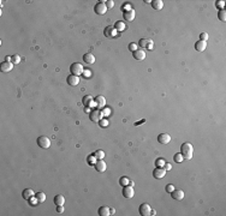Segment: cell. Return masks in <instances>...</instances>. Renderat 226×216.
I'll return each instance as SVG.
<instances>
[{"label": "cell", "instance_id": "obj_1", "mask_svg": "<svg viewBox=\"0 0 226 216\" xmlns=\"http://www.w3.org/2000/svg\"><path fill=\"white\" fill-rule=\"evenodd\" d=\"M180 154L184 159L190 160L194 154V146L190 143H183L182 146H180Z\"/></svg>", "mask_w": 226, "mask_h": 216}, {"label": "cell", "instance_id": "obj_2", "mask_svg": "<svg viewBox=\"0 0 226 216\" xmlns=\"http://www.w3.org/2000/svg\"><path fill=\"white\" fill-rule=\"evenodd\" d=\"M139 46L142 49H153L154 47V42L152 38H141L139 42Z\"/></svg>", "mask_w": 226, "mask_h": 216}, {"label": "cell", "instance_id": "obj_3", "mask_svg": "<svg viewBox=\"0 0 226 216\" xmlns=\"http://www.w3.org/2000/svg\"><path fill=\"white\" fill-rule=\"evenodd\" d=\"M37 145L41 148V149H48L51 146V141L48 137L46 136H40L37 138Z\"/></svg>", "mask_w": 226, "mask_h": 216}, {"label": "cell", "instance_id": "obj_4", "mask_svg": "<svg viewBox=\"0 0 226 216\" xmlns=\"http://www.w3.org/2000/svg\"><path fill=\"white\" fill-rule=\"evenodd\" d=\"M83 66H82V64L79 62H74L71 66H70V71H71V75H75V76H78L83 73Z\"/></svg>", "mask_w": 226, "mask_h": 216}, {"label": "cell", "instance_id": "obj_5", "mask_svg": "<svg viewBox=\"0 0 226 216\" xmlns=\"http://www.w3.org/2000/svg\"><path fill=\"white\" fill-rule=\"evenodd\" d=\"M90 120L92 121H95V122H99L102 118H104V114L100 109H94L93 112H90Z\"/></svg>", "mask_w": 226, "mask_h": 216}, {"label": "cell", "instance_id": "obj_6", "mask_svg": "<svg viewBox=\"0 0 226 216\" xmlns=\"http://www.w3.org/2000/svg\"><path fill=\"white\" fill-rule=\"evenodd\" d=\"M166 175V170L164 169V167H156L153 170V177L155 179H163Z\"/></svg>", "mask_w": 226, "mask_h": 216}, {"label": "cell", "instance_id": "obj_7", "mask_svg": "<svg viewBox=\"0 0 226 216\" xmlns=\"http://www.w3.org/2000/svg\"><path fill=\"white\" fill-rule=\"evenodd\" d=\"M94 11L98 13V14H105L107 12V7H106V4L105 3H98L94 7Z\"/></svg>", "mask_w": 226, "mask_h": 216}, {"label": "cell", "instance_id": "obj_8", "mask_svg": "<svg viewBox=\"0 0 226 216\" xmlns=\"http://www.w3.org/2000/svg\"><path fill=\"white\" fill-rule=\"evenodd\" d=\"M139 211H140V214H141L142 216H149V215H150V211H152V209H150L149 204H147V203H143V204H141V205H140V209H139Z\"/></svg>", "mask_w": 226, "mask_h": 216}, {"label": "cell", "instance_id": "obj_9", "mask_svg": "<svg viewBox=\"0 0 226 216\" xmlns=\"http://www.w3.org/2000/svg\"><path fill=\"white\" fill-rule=\"evenodd\" d=\"M132 55L135 60H139V61H142L146 59V52L143 49H136L135 52H132Z\"/></svg>", "mask_w": 226, "mask_h": 216}, {"label": "cell", "instance_id": "obj_10", "mask_svg": "<svg viewBox=\"0 0 226 216\" xmlns=\"http://www.w3.org/2000/svg\"><path fill=\"white\" fill-rule=\"evenodd\" d=\"M123 196L125 198H132L133 197V186H129V185L124 186V188H123Z\"/></svg>", "mask_w": 226, "mask_h": 216}, {"label": "cell", "instance_id": "obj_11", "mask_svg": "<svg viewBox=\"0 0 226 216\" xmlns=\"http://www.w3.org/2000/svg\"><path fill=\"white\" fill-rule=\"evenodd\" d=\"M13 69V64L11 61H3L1 65H0V70L3 72H10Z\"/></svg>", "mask_w": 226, "mask_h": 216}, {"label": "cell", "instance_id": "obj_12", "mask_svg": "<svg viewBox=\"0 0 226 216\" xmlns=\"http://www.w3.org/2000/svg\"><path fill=\"white\" fill-rule=\"evenodd\" d=\"M66 82H67V84L71 85V86H76L79 83V77L75 76V75H70L69 77L66 78Z\"/></svg>", "mask_w": 226, "mask_h": 216}, {"label": "cell", "instance_id": "obj_13", "mask_svg": "<svg viewBox=\"0 0 226 216\" xmlns=\"http://www.w3.org/2000/svg\"><path fill=\"white\" fill-rule=\"evenodd\" d=\"M157 142L160 144H168L171 142V136L167 133H161L157 136Z\"/></svg>", "mask_w": 226, "mask_h": 216}, {"label": "cell", "instance_id": "obj_14", "mask_svg": "<svg viewBox=\"0 0 226 216\" xmlns=\"http://www.w3.org/2000/svg\"><path fill=\"white\" fill-rule=\"evenodd\" d=\"M171 196L173 199L176 201H180V199H183L184 198V192L182 190H173L171 192Z\"/></svg>", "mask_w": 226, "mask_h": 216}, {"label": "cell", "instance_id": "obj_15", "mask_svg": "<svg viewBox=\"0 0 226 216\" xmlns=\"http://www.w3.org/2000/svg\"><path fill=\"white\" fill-rule=\"evenodd\" d=\"M207 47V41H202V40H198L196 43H195V49L197 52H203Z\"/></svg>", "mask_w": 226, "mask_h": 216}, {"label": "cell", "instance_id": "obj_16", "mask_svg": "<svg viewBox=\"0 0 226 216\" xmlns=\"http://www.w3.org/2000/svg\"><path fill=\"white\" fill-rule=\"evenodd\" d=\"M22 196H23V198H24L26 201H30L31 198L35 197V193H34V191H33L31 188H26V190L23 191V193H22Z\"/></svg>", "mask_w": 226, "mask_h": 216}, {"label": "cell", "instance_id": "obj_17", "mask_svg": "<svg viewBox=\"0 0 226 216\" xmlns=\"http://www.w3.org/2000/svg\"><path fill=\"white\" fill-rule=\"evenodd\" d=\"M83 104H84L85 107H93V106H96L94 99H93L92 96H90V95L83 97Z\"/></svg>", "mask_w": 226, "mask_h": 216}, {"label": "cell", "instance_id": "obj_18", "mask_svg": "<svg viewBox=\"0 0 226 216\" xmlns=\"http://www.w3.org/2000/svg\"><path fill=\"white\" fill-rule=\"evenodd\" d=\"M135 10H126L124 11V19L128 22H132L135 19Z\"/></svg>", "mask_w": 226, "mask_h": 216}, {"label": "cell", "instance_id": "obj_19", "mask_svg": "<svg viewBox=\"0 0 226 216\" xmlns=\"http://www.w3.org/2000/svg\"><path fill=\"white\" fill-rule=\"evenodd\" d=\"M116 29H114V27H113V25H108V27H106L105 28V36L106 37H113V36H114L116 35Z\"/></svg>", "mask_w": 226, "mask_h": 216}, {"label": "cell", "instance_id": "obj_20", "mask_svg": "<svg viewBox=\"0 0 226 216\" xmlns=\"http://www.w3.org/2000/svg\"><path fill=\"white\" fill-rule=\"evenodd\" d=\"M83 60H84V62H87V64H94V62H95V57H94V54H92V53H85V54L83 55Z\"/></svg>", "mask_w": 226, "mask_h": 216}, {"label": "cell", "instance_id": "obj_21", "mask_svg": "<svg viewBox=\"0 0 226 216\" xmlns=\"http://www.w3.org/2000/svg\"><path fill=\"white\" fill-rule=\"evenodd\" d=\"M152 7L156 11H159L164 7V1L163 0H154V1H152Z\"/></svg>", "mask_w": 226, "mask_h": 216}, {"label": "cell", "instance_id": "obj_22", "mask_svg": "<svg viewBox=\"0 0 226 216\" xmlns=\"http://www.w3.org/2000/svg\"><path fill=\"white\" fill-rule=\"evenodd\" d=\"M95 104L98 108H104V106L106 104V99L104 96H96L95 97Z\"/></svg>", "mask_w": 226, "mask_h": 216}, {"label": "cell", "instance_id": "obj_23", "mask_svg": "<svg viewBox=\"0 0 226 216\" xmlns=\"http://www.w3.org/2000/svg\"><path fill=\"white\" fill-rule=\"evenodd\" d=\"M95 169L98 170V172H100V173H102V172H105L106 170V163L102 161V160H99L96 163H95Z\"/></svg>", "mask_w": 226, "mask_h": 216}, {"label": "cell", "instance_id": "obj_24", "mask_svg": "<svg viewBox=\"0 0 226 216\" xmlns=\"http://www.w3.org/2000/svg\"><path fill=\"white\" fill-rule=\"evenodd\" d=\"M99 215L100 216H109L111 215V210L108 207H100L99 208Z\"/></svg>", "mask_w": 226, "mask_h": 216}, {"label": "cell", "instance_id": "obj_25", "mask_svg": "<svg viewBox=\"0 0 226 216\" xmlns=\"http://www.w3.org/2000/svg\"><path fill=\"white\" fill-rule=\"evenodd\" d=\"M54 204L55 205H64L65 204V198L63 194H58V196L54 197Z\"/></svg>", "mask_w": 226, "mask_h": 216}, {"label": "cell", "instance_id": "obj_26", "mask_svg": "<svg viewBox=\"0 0 226 216\" xmlns=\"http://www.w3.org/2000/svg\"><path fill=\"white\" fill-rule=\"evenodd\" d=\"M35 198L39 201V203H43L46 201V194L43 192H37V193H35Z\"/></svg>", "mask_w": 226, "mask_h": 216}, {"label": "cell", "instance_id": "obj_27", "mask_svg": "<svg viewBox=\"0 0 226 216\" xmlns=\"http://www.w3.org/2000/svg\"><path fill=\"white\" fill-rule=\"evenodd\" d=\"M114 29H116L117 31H123V30L125 29V24L123 23L122 20H117L116 24H114Z\"/></svg>", "mask_w": 226, "mask_h": 216}, {"label": "cell", "instance_id": "obj_28", "mask_svg": "<svg viewBox=\"0 0 226 216\" xmlns=\"http://www.w3.org/2000/svg\"><path fill=\"white\" fill-rule=\"evenodd\" d=\"M93 156H95V159H98V160H102L105 157V153H104L102 150H98V151H95V153H94Z\"/></svg>", "mask_w": 226, "mask_h": 216}, {"label": "cell", "instance_id": "obj_29", "mask_svg": "<svg viewBox=\"0 0 226 216\" xmlns=\"http://www.w3.org/2000/svg\"><path fill=\"white\" fill-rule=\"evenodd\" d=\"M218 18H219L221 22H225V20H226V12H225V10H220V11H219Z\"/></svg>", "mask_w": 226, "mask_h": 216}, {"label": "cell", "instance_id": "obj_30", "mask_svg": "<svg viewBox=\"0 0 226 216\" xmlns=\"http://www.w3.org/2000/svg\"><path fill=\"white\" fill-rule=\"evenodd\" d=\"M129 178H126V177H122L120 179H119V184L122 185V186H126V185H129Z\"/></svg>", "mask_w": 226, "mask_h": 216}, {"label": "cell", "instance_id": "obj_31", "mask_svg": "<svg viewBox=\"0 0 226 216\" xmlns=\"http://www.w3.org/2000/svg\"><path fill=\"white\" fill-rule=\"evenodd\" d=\"M183 160H184V157L182 156V154H180V153H178V154H176V155H174V161H176L177 163H180Z\"/></svg>", "mask_w": 226, "mask_h": 216}, {"label": "cell", "instance_id": "obj_32", "mask_svg": "<svg viewBox=\"0 0 226 216\" xmlns=\"http://www.w3.org/2000/svg\"><path fill=\"white\" fill-rule=\"evenodd\" d=\"M11 62L12 64H18L19 61H20V58H19V55H13V57H11Z\"/></svg>", "mask_w": 226, "mask_h": 216}, {"label": "cell", "instance_id": "obj_33", "mask_svg": "<svg viewBox=\"0 0 226 216\" xmlns=\"http://www.w3.org/2000/svg\"><path fill=\"white\" fill-rule=\"evenodd\" d=\"M155 165H156L157 167H164V165H165V161H164L163 159H157V160L155 161Z\"/></svg>", "mask_w": 226, "mask_h": 216}, {"label": "cell", "instance_id": "obj_34", "mask_svg": "<svg viewBox=\"0 0 226 216\" xmlns=\"http://www.w3.org/2000/svg\"><path fill=\"white\" fill-rule=\"evenodd\" d=\"M129 49L131 52H135V51L137 49V45H136V43H130V45H129Z\"/></svg>", "mask_w": 226, "mask_h": 216}, {"label": "cell", "instance_id": "obj_35", "mask_svg": "<svg viewBox=\"0 0 226 216\" xmlns=\"http://www.w3.org/2000/svg\"><path fill=\"white\" fill-rule=\"evenodd\" d=\"M200 40H202V41H207V40H208V34H207V33H202V34L200 35Z\"/></svg>", "mask_w": 226, "mask_h": 216}, {"label": "cell", "instance_id": "obj_36", "mask_svg": "<svg viewBox=\"0 0 226 216\" xmlns=\"http://www.w3.org/2000/svg\"><path fill=\"white\" fill-rule=\"evenodd\" d=\"M113 6H114V3H113L112 0H109V1H106V7H107V9H112Z\"/></svg>", "mask_w": 226, "mask_h": 216}, {"label": "cell", "instance_id": "obj_37", "mask_svg": "<svg viewBox=\"0 0 226 216\" xmlns=\"http://www.w3.org/2000/svg\"><path fill=\"white\" fill-rule=\"evenodd\" d=\"M174 190V187H173V185H171V184H168V185H166V191L168 192V193H171L172 191Z\"/></svg>", "mask_w": 226, "mask_h": 216}, {"label": "cell", "instance_id": "obj_38", "mask_svg": "<svg viewBox=\"0 0 226 216\" xmlns=\"http://www.w3.org/2000/svg\"><path fill=\"white\" fill-rule=\"evenodd\" d=\"M171 168H172V166H171L170 163H165V165H164V169H165V170H170Z\"/></svg>", "mask_w": 226, "mask_h": 216}, {"label": "cell", "instance_id": "obj_39", "mask_svg": "<svg viewBox=\"0 0 226 216\" xmlns=\"http://www.w3.org/2000/svg\"><path fill=\"white\" fill-rule=\"evenodd\" d=\"M57 211H58V212H63V211H64L63 205H57Z\"/></svg>", "mask_w": 226, "mask_h": 216}, {"label": "cell", "instance_id": "obj_40", "mask_svg": "<svg viewBox=\"0 0 226 216\" xmlns=\"http://www.w3.org/2000/svg\"><path fill=\"white\" fill-rule=\"evenodd\" d=\"M109 210H111V214H114V212H116V210H114V208H111Z\"/></svg>", "mask_w": 226, "mask_h": 216}, {"label": "cell", "instance_id": "obj_41", "mask_svg": "<svg viewBox=\"0 0 226 216\" xmlns=\"http://www.w3.org/2000/svg\"><path fill=\"white\" fill-rule=\"evenodd\" d=\"M129 185H130V186H133L135 184H133V181H129Z\"/></svg>", "mask_w": 226, "mask_h": 216}, {"label": "cell", "instance_id": "obj_42", "mask_svg": "<svg viewBox=\"0 0 226 216\" xmlns=\"http://www.w3.org/2000/svg\"><path fill=\"white\" fill-rule=\"evenodd\" d=\"M150 215H155V210H152V211H150Z\"/></svg>", "mask_w": 226, "mask_h": 216}]
</instances>
